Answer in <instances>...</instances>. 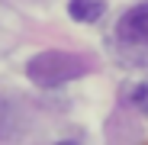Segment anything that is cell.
<instances>
[{"label":"cell","mask_w":148,"mask_h":145,"mask_svg":"<svg viewBox=\"0 0 148 145\" xmlns=\"http://www.w3.org/2000/svg\"><path fill=\"white\" fill-rule=\"evenodd\" d=\"M116 39L129 48H145L148 52V0L122 13L119 26H116Z\"/></svg>","instance_id":"cell-2"},{"label":"cell","mask_w":148,"mask_h":145,"mask_svg":"<svg viewBox=\"0 0 148 145\" xmlns=\"http://www.w3.org/2000/svg\"><path fill=\"white\" fill-rule=\"evenodd\" d=\"M55 145H77V142H55Z\"/></svg>","instance_id":"cell-5"},{"label":"cell","mask_w":148,"mask_h":145,"mask_svg":"<svg viewBox=\"0 0 148 145\" xmlns=\"http://www.w3.org/2000/svg\"><path fill=\"white\" fill-rule=\"evenodd\" d=\"M132 100H135V107L148 116V84H142V87H135V93H132Z\"/></svg>","instance_id":"cell-4"},{"label":"cell","mask_w":148,"mask_h":145,"mask_svg":"<svg viewBox=\"0 0 148 145\" xmlns=\"http://www.w3.org/2000/svg\"><path fill=\"white\" fill-rule=\"evenodd\" d=\"M90 71V58H81V55H71V52H39L36 58L26 61V78L36 84V87H61L74 78H84Z\"/></svg>","instance_id":"cell-1"},{"label":"cell","mask_w":148,"mask_h":145,"mask_svg":"<svg viewBox=\"0 0 148 145\" xmlns=\"http://www.w3.org/2000/svg\"><path fill=\"white\" fill-rule=\"evenodd\" d=\"M103 10H106L103 0H71L68 3L71 19H77V23H97L103 16Z\"/></svg>","instance_id":"cell-3"}]
</instances>
